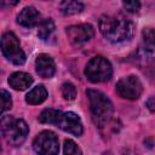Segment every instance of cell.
I'll return each mask as SVG.
<instances>
[{"label":"cell","mask_w":155,"mask_h":155,"mask_svg":"<svg viewBox=\"0 0 155 155\" xmlns=\"http://www.w3.org/2000/svg\"><path fill=\"white\" fill-rule=\"evenodd\" d=\"M94 35V29L91 24H75L67 28V36L74 46H81L90 41Z\"/></svg>","instance_id":"ba28073f"},{"label":"cell","mask_w":155,"mask_h":155,"mask_svg":"<svg viewBox=\"0 0 155 155\" xmlns=\"http://www.w3.org/2000/svg\"><path fill=\"white\" fill-rule=\"evenodd\" d=\"M85 75L91 82H105L110 80L113 75V68L107 58L102 56H96L91 58L86 64Z\"/></svg>","instance_id":"277c9868"},{"label":"cell","mask_w":155,"mask_h":155,"mask_svg":"<svg viewBox=\"0 0 155 155\" xmlns=\"http://www.w3.org/2000/svg\"><path fill=\"white\" fill-rule=\"evenodd\" d=\"M61 92H62L63 98L67 99V101H73V99H75V97H76V88H75V86H74L73 84H70V82H64V84H62V86H61Z\"/></svg>","instance_id":"ac0fdd59"},{"label":"cell","mask_w":155,"mask_h":155,"mask_svg":"<svg viewBox=\"0 0 155 155\" xmlns=\"http://www.w3.org/2000/svg\"><path fill=\"white\" fill-rule=\"evenodd\" d=\"M12 108V99L6 90H1V114Z\"/></svg>","instance_id":"ffe728a7"},{"label":"cell","mask_w":155,"mask_h":155,"mask_svg":"<svg viewBox=\"0 0 155 155\" xmlns=\"http://www.w3.org/2000/svg\"><path fill=\"white\" fill-rule=\"evenodd\" d=\"M142 41L145 56L155 61V28H144L142 31Z\"/></svg>","instance_id":"7c38bea8"},{"label":"cell","mask_w":155,"mask_h":155,"mask_svg":"<svg viewBox=\"0 0 155 155\" xmlns=\"http://www.w3.org/2000/svg\"><path fill=\"white\" fill-rule=\"evenodd\" d=\"M8 84L13 90L17 91H23L27 90L31 84H33V78L28 73L23 71H16L10 75L8 78Z\"/></svg>","instance_id":"4fadbf2b"},{"label":"cell","mask_w":155,"mask_h":155,"mask_svg":"<svg viewBox=\"0 0 155 155\" xmlns=\"http://www.w3.org/2000/svg\"><path fill=\"white\" fill-rule=\"evenodd\" d=\"M143 85L140 80L134 75H128L125 78H121L115 86V92L125 99H138L142 94Z\"/></svg>","instance_id":"52a82bcc"},{"label":"cell","mask_w":155,"mask_h":155,"mask_svg":"<svg viewBox=\"0 0 155 155\" xmlns=\"http://www.w3.org/2000/svg\"><path fill=\"white\" fill-rule=\"evenodd\" d=\"M87 98L90 102V109L93 117L94 124L99 127H108L113 119V103L110 99L101 91L97 90H87Z\"/></svg>","instance_id":"7a4b0ae2"},{"label":"cell","mask_w":155,"mask_h":155,"mask_svg":"<svg viewBox=\"0 0 155 155\" xmlns=\"http://www.w3.org/2000/svg\"><path fill=\"white\" fill-rule=\"evenodd\" d=\"M1 133L6 142L13 147L21 145L29 132L28 125L22 119H16L11 115H4L1 117Z\"/></svg>","instance_id":"3957f363"},{"label":"cell","mask_w":155,"mask_h":155,"mask_svg":"<svg viewBox=\"0 0 155 155\" xmlns=\"http://www.w3.org/2000/svg\"><path fill=\"white\" fill-rule=\"evenodd\" d=\"M35 68H36V73L41 78H45V79L52 78L56 73V64H54L53 58L45 53H41L36 57Z\"/></svg>","instance_id":"30bf717a"},{"label":"cell","mask_w":155,"mask_h":155,"mask_svg":"<svg viewBox=\"0 0 155 155\" xmlns=\"http://www.w3.org/2000/svg\"><path fill=\"white\" fill-rule=\"evenodd\" d=\"M40 18V13L39 11L33 7V6H25L17 16V23L22 27L25 28H31L34 27Z\"/></svg>","instance_id":"8fae6325"},{"label":"cell","mask_w":155,"mask_h":155,"mask_svg":"<svg viewBox=\"0 0 155 155\" xmlns=\"http://www.w3.org/2000/svg\"><path fill=\"white\" fill-rule=\"evenodd\" d=\"M61 130L71 133L74 136H81L84 132V127L81 124L80 117L73 113V111H68V113H63L58 125H57Z\"/></svg>","instance_id":"9c48e42d"},{"label":"cell","mask_w":155,"mask_h":155,"mask_svg":"<svg viewBox=\"0 0 155 155\" xmlns=\"http://www.w3.org/2000/svg\"><path fill=\"white\" fill-rule=\"evenodd\" d=\"M147 107L150 111L155 113V97H150L148 101H147Z\"/></svg>","instance_id":"7402d4cb"},{"label":"cell","mask_w":155,"mask_h":155,"mask_svg":"<svg viewBox=\"0 0 155 155\" xmlns=\"http://www.w3.org/2000/svg\"><path fill=\"white\" fill-rule=\"evenodd\" d=\"M98 27L102 35L110 42L130 40L134 33L133 23L122 15H103Z\"/></svg>","instance_id":"6da1fadb"},{"label":"cell","mask_w":155,"mask_h":155,"mask_svg":"<svg viewBox=\"0 0 155 155\" xmlns=\"http://www.w3.org/2000/svg\"><path fill=\"white\" fill-rule=\"evenodd\" d=\"M63 113L61 110L57 109H45L41 111V114L39 115V121L41 124H52V125H58L61 117H62Z\"/></svg>","instance_id":"9a60e30c"},{"label":"cell","mask_w":155,"mask_h":155,"mask_svg":"<svg viewBox=\"0 0 155 155\" xmlns=\"http://www.w3.org/2000/svg\"><path fill=\"white\" fill-rule=\"evenodd\" d=\"M122 6H124V8H125L127 12L136 13V12H138L139 8H140V2H139V1H136V0H132V1H124V2H122Z\"/></svg>","instance_id":"44dd1931"},{"label":"cell","mask_w":155,"mask_h":155,"mask_svg":"<svg viewBox=\"0 0 155 155\" xmlns=\"http://www.w3.org/2000/svg\"><path fill=\"white\" fill-rule=\"evenodd\" d=\"M59 7H61V11L63 15L71 16V15L80 13L85 6L80 1H63V2H61Z\"/></svg>","instance_id":"2e32d148"},{"label":"cell","mask_w":155,"mask_h":155,"mask_svg":"<svg viewBox=\"0 0 155 155\" xmlns=\"http://www.w3.org/2000/svg\"><path fill=\"white\" fill-rule=\"evenodd\" d=\"M54 30V23L51 18H46V19H42L40 23H39V29H38V35L40 39L42 40H46Z\"/></svg>","instance_id":"e0dca14e"},{"label":"cell","mask_w":155,"mask_h":155,"mask_svg":"<svg viewBox=\"0 0 155 155\" xmlns=\"http://www.w3.org/2000/svg\"><path fill=\"white\" fill-rule=\"evenodd\" d=\"M1 51L2 54L13 64L22 65L25 62V53L19 46L18 38L12 33H4L1 36Z\"/></svg>","instance_id":"5b68a950"},{"label":"cell","mask_w":155,"mask_h":155,"mask_svg":"<svg viewBox=\"0 0 155 155\" xmlns=\"http://www.w3.org/2000/svg\"><path fill=\"white\" fill-rule=\"evenodd\" d=\"M64 154L63 155H82L81 149L76 145V143L71 139H65L64 140V147H63Z\"/></svg>","instance_id":"d6986e66"},{"label":"cell","mask_w":155,"mask_h":155,"mask_svg":"<svg viewBox=\"0 0 155 155\" xmlns=\"http://www.w3.org/2000/svg\"><path fill=\"white\" fill-rule=\"evenodd\" d=\"M33 148L39 155H58L59 143L58 137L52 131H41L33 142Z\"/></svg>","instance_id":"8992f818"},{"label":"cell","mask_w":155,"mask_h":155,"mask_svg":"<svg viewBox=\"0 0 155 155\" xmlns=\"http://www.w3.org/2000/svg\"><path fill=\"white\" fill-rule=\"evenodd\" d=\"M46 98H47V90L45 88L44 85H38L36 87L30 90L28 92V94L25 96L27 103H29L31 105L41 104Z\"/></svg>","instance_id":"5bb4252c"}]
</instances>
